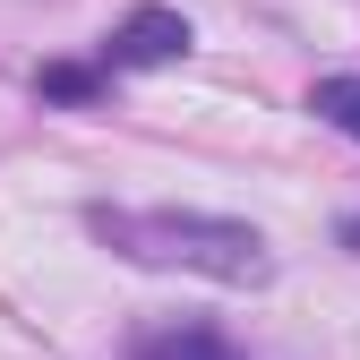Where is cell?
<instances>
[{"mask_svg":"<svg viewBox=\"0 0 360 360\" xmlns=\"http://www.w3.org/2000/svg\"><path fill=\"white\" fill-rule=\"evenodd\" d=\"M95 240H112L120 257L138 266H189L206 283H266L275 275V257L249 223H223V214H172V206H95Z\"/></svg>","mask_w":360,"mask_h":360,"instance_id":"1","label":"cell"},{"mask_svg":"<svg viewBox=\"0 0 360 360\" xmlns=\"http://www.w3.org/2000/svg\"><path fill=\"white\" fill-rule=\"evenodd\" d=\"M180 52H189V18L180 9H129L103 43V60L112 69H172Z\"/></svg>","mask_w":360,"mask_h":360,"instance_id":"2","label":"cell"},{"mask_svg":"<svg viewBox=\"0 0 360 360\" xmlns=\"http://www.w3.org/2000/svg\"><path fill=\"white\" fill-rule=\"evenodd\" d=\"M129 360H249V352L223 343V335L198 326V318H172V326H146L138 343H129Z\"/></svg>","mask_w":360,"mask_h":360,"instance_id":"3","label":"cell"},{"mask_svg":"<svg viewBox=\"0 0 360 360\" xmlns=\"http://www.w3.org/2000/svg\"><path fill=\"white\" fill-rule=\"evenodd\" d=\"M309 112L360 146V77H318V86H309Z\"/></svg>","mask_w":360,"mask_h":360,"instance_id":"4","label":"cell"},{"mask_svg":"<svg viewBox=\"0 0 360 360\" xmlns=\"http://www.w3.org/2000/svg\"><path fill=\"white\" fill-rule=\"evenodd\" d=\"M43 95H60V103H86V95H95V69H43Z\"/></svg>","mask_w":360,"mask_h":360,"instance_id":"5","label":"cell"}]
</instances>
